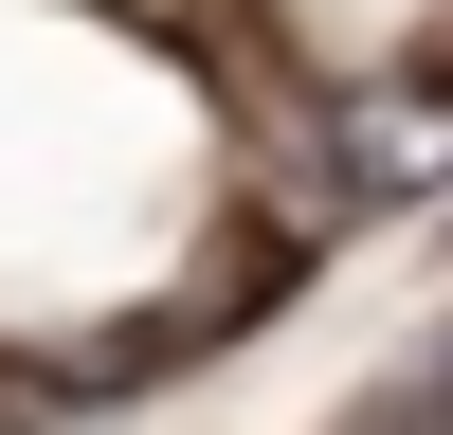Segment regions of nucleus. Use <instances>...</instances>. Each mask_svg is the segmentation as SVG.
Returning <instances> with one entry per match:
<instances>
[{
  "mask_svg": "<svg viewBox=\"0 0 453 435\" xmlns=\"http://www.w3.org/2000/svg\"><path fill=\"white\" fill-rule=\"evenodd\" d=\"M345 145H363V181H435V164H453V145L418 127V109H363V127H345Z\"/></svg>",
  "mask_w": 453,
  "mask_h": 435,
  "instance_id": "f257e3e1",
  "label": "nucleus"
}]
</instances>
